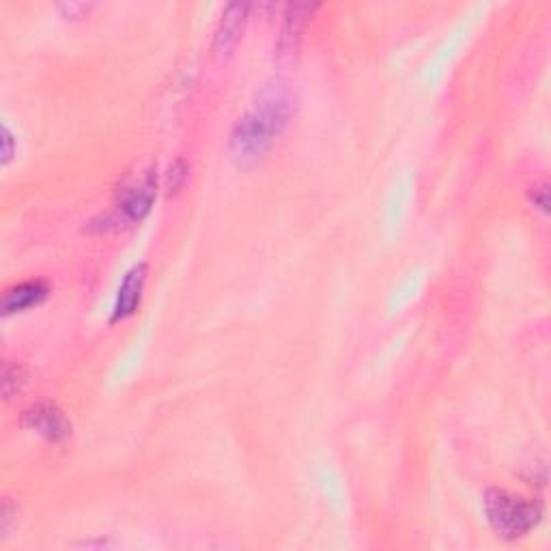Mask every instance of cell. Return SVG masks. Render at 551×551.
<instances>
[{
	"label": "cell",
	"instance_id": "cell-9",
	"mask_svg": "<svg viewBox=\"0 0 551 551\" xmlns=\"http://www.w3.org/2000/svg\"><path fill=\"white\" fill-rule=\"evenodd\" d=\"M50 295L48 282L44 280H26L20 285H13L3 295V315H16L24 310L39 306Z\"/></svg>",
	"mask_w": 551,
	"mask_h": 551
},
{
	"label": "cell",
	"instance_id": "cell-5",
	"mask_svg": "<svg viewBox=\"0 0 551 551\" xmlns=\"http://www.w3.org/2000/svg\"><path fill=\"white\" fill-rule=\"evenodd\" d=\"M319 5H310V3H291L285 7V13H282V26H280V35L276 41V61L282 67H289L295 63L300 52L302 44V33L304 26L313 16L315 9Z\"/></svg>",
	"mask_w": 551,
	"mask_h": 551
},
{
	"label": "cell",
	"instance_id": "cell-12",
	"mask_svg": "<svg viewBox=\"0 0 551 551\" xmlns=\"http://www.w3.org/2000/svg\"><path fill=\"white\" fill-rule=\"evenodd\" d=\"M93 3H78V0H69V3H59L56 9L63 13V18H82L93 9Z\"/></svg>",
	"mask_w": 551,
	"mask_h": 551
},
{
	"label": "cell",
	"instance_id": "cell-4",
	"mask_svg": "<svg viewBox=\"0 0 551 551\" xmlns=\"http://www.w3.org/2000/svg\"><path fill=\"white\" fill-rule=\"evenodd\" d=\"M250 112L278 138L287 130V125L295 115V93L280 78L265 82L257 97H254Z\"/></svg>",
	"mask_w": 551,
	"mask_h": 551
},
{
	"label": "cell",
	"instance_id": "cell-10",
	"mask_svg": "<svg viewBox=\"0 0 551 551\" xmlns=\"http://www.w3.org/2000/svg\"><path fill=\"white\" fill-rule=\"evenodd\" d=\"M26 384H28V373L22 369V366L7 362L5 369H3V397H5V401L16 399L18 394L24 392Z\"/></svg>",
	"mask_w": 551,
	"mask_h": 551
},
{
	"label": "cell",
	"instance_id": "cell-8",
	"mask_svg": "<svg viewBox=\"0 0 551 551\" xmlns=\"http://www.w3.org/2000/svg\"><path fill=\"white\" fill-rule=\"evenodd\" d=\"M147 263H138L134 265L130 272L123 276V282L117 293V302H115V310H112V323L115 321H123L127 317H132L140 300H143V291H145V282H147Z\"/></svg>",
	"mask_w": 551,
	"mask_h": 551
},
{
	"label": "cell",
	"instance_id": "cell-7",
	"mask_svg": "<svg viewBox=\"0 0 551 551\" xmlns=\"http://www.w3.org/2000/svg\"><path fill=\"white\" fill-rule=\"evenodd\" d=\"M248 11H250L248 3H231L222 11L218 28L214 33V52L218 59H226V56H229L239 44L244 26L248 22Z\"/></svg>",
	"mask_w": 551,
	"mask_h": 551
},
{
	"label": "cell",
	"instance_id": "cell-14",
	"mask_svg": "<svg viewBox=\"0 0 551 551\" xmlns=\"http://www.w3.org/2000/svg\"><path fill=\"white\" fill-rule=\"evenodd\" d=\"M528 194H530V201L534 203V207H539L541 211L549 209V186L547 183H534Z\"/></svg>",
	"mask_w": 551,
	"mask_h": 551
},
{
	"label": "cell",
	"instance_id": "cell-1",
	"mask_svg": "<svg viewBox=\"0 0 551 551\" xmlns=\"http://www.w3.org/2000/svg\"><path fill=\"white\" fill-rule=\"evenodd\" d=\"M483 504L489 526L506 541H515L530 534L543 519L541 502L515 496L506 489H487Z\"/></svg>",
	"mask_w": 551,
	"mask_h": 551
},
{
	"label": "cell",
	"instance_id": "cell-3",
	"mask_svg": "<svg viewBox=\"0 0 551 551\" xmlns=\"http://www.w3.org/2000/svg\"><path fill=\"white\" fill-rule=\"evenodd\" d=\"M276 136L267 130V127L252 115V112H246V115L239 119L229 138V153L231 160L235 162L237 168H252L257 166L267 151L272 149Z\"/></svg>",
	"mask_w": 551,
	"mask_h": 551
},
{
	"label": "cell",
	"instance_id": "cell-11",
	"mask_svg": "<svg viewBox=\"0 0 551 551\" xmlns=\"http://www.w3.org/2000/svg\"><path fill=\"white\" fill-rule=\"evenodd\" d=\"M188 179V166L183 160H177L173 162L171 166H168V173H166V190L168 194H177L181 188H183V183H186Z\"/></svg>",
	"mask_w": 551,
	"mask_h": 551
},
{
	"label": "cell",
	"instance_id": "cell-6",
	"mask_svg": "<svg viewBox=\"0 0 551 551\" xmlns=\"http://www.w3.org/2000/svg\"><path fill=\"white\" fill-rule=\"evenodd\" d=\"M22 425L52 444H61L72 435V422L67 420L63 409L54 403H37L31 409H26Z\"/></svg>",
	"mask_w": 551,
	"mask_h": 551
},
{
	"label": "cell",
	"instance_id": "cell-2",
	"mask_svg": "<svg viewBox=\"0 0 551 551\" xmlns=\"http://www.w3.org/2000/svg\"><path fill=\"white\" fill-rule=\"evenodd\" d=\"M155 196H158V168L151 164L140 173H134L119 190L117 209L110 211L119 229L143 222L149 216Z\"/></svg>",
	"mask_w": 551,
	"mask_h": 551
},
{
	"label": "cell",
	"instance_id": "cell-15",
	"mask_svg": "<svg viewBox=\"0 0 551 551\" xmlns=\"http://www.w3.org/2000/svg\"><path fill=\"white\" fill-rule=\"evenodd\" d=\"M0 140H3V164L7 166L13 155H16V138H13V134H11V130L7 125H3V138H0Z\"/></svg>",
	"mask_w": 551,
	"mask_h": 551
},
{
	"label": "cell",
	"instance_id": "cell-13",
	"mask_svg": "<svg viewBox=\"0 0 551 551\" xmlns=\"http://www.w3.org/2000/svg\"><path fill=\"white\" fill-rule=\"evenodd\" d=\"M16 517H18V506H13V502L9 498H5L3 508H0V534H3V539L9 534Z\"/></svg>",
	"mask_w": 551,
	"mask_h": 551
}]
</instances>
